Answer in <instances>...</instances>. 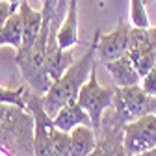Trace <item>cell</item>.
<instances>
[{"label":"cell","mask_w":156,"mask_h":156,"mask_svg":"<svg viewBox=\"0 0 156 156\" xmlns=\"http://www.w3.org/2000/svg\"><path fill=\"white\" fill-rule=\"evenodd\" d=\"M132 24L119 23L115 30L110 34H102L101 28H97V60L101 63H110L117 58H121L128 50V37H130Z\"/></svg>","instance_id":"7"},{"label":"cell","mask_w":156,"mask_h":156,"mask_svg":"<svg viewBox=\"0 0 156 156\" xmlns=\"http://www.w3.org/2000/svg\"><path fill=\"white\" fill-rule=\"evenodd\" d=\"M19 9V2H11V0H0V30L4 28L8 19Z\"/></svg>","instance_id":"17"},{"label":"cell","mask_w":156,"mask_h":156,"mask_svg":"<svg viewBox=\"0 0 156 156\" xmlns=\"http://www.w3.org/2000/svg\"><path fill=\"white\" fill-rule=\"evenodd\" d=\"M115 91L117 87H102L97 80V67L91 71V76L87 78V82L82 86L80 93H78V104H80L91 119V125L95 132H101L102 117L106 110H110L115 102Z\"/></svg>","instance_id":"4"},{"label":"cell","mask_w":156,"mask_h":156,"mask_svg":"<svg viewBox=\"0 0 156 156\" xmlns=\"http://www.w3.org/2000/svg\"><path fill=\"white\" fill-rule=\"evenodd\" d=\"M58 45L71 50L78 45V0H67L65 15L58 28Z\"/></svg>","instance_id":"11"},{"label":"cell","mask_w":156,"mask_h":156,"mask_svg":"<svg viewBox=\"0 0 156 156\" xmlns=\"http://www.w3.org/2000/svg\"><path fill=\"white\" fill-rule=\"evenodd\" d=\"M99 141H97V132L93 126L80 125L73 128L71 132V156H89Z\"/></svg>","instance_id":"13"},{"label":"cell","mask_w":156,"mask_h":156,"mask_svg":"<svg viewBox=\"0 0 156 156\" xmlns=\"http://www.w3.org/2000/svg\"><path fill=\"white\" fill-rule=\"evenodd\" d=\"M11 2H19V0H11Z\"/></svg>","instance_id":"24"},{"label":"cell","mask_w":156,"mask_h":156,"mask_svg":"<svg viewBox=\"0 0 156 156\" xmlns=\"http://www.w3.org/2000/svg\"><path fill=\"white\" fill-rule=\"evenodd\" d=\"M156 147V113L128 121L123 128V151L126 156H141Z\"/></svg>","instance_id":"5"},{"label":"cell","mask_w":156,"mask_h":156,"mask_svg":"<svg viewBox=\"0 0 156 156\" xmlns=\"http://www.w3.org/2000/svg\"><path fill=\"white\" fill-rule=\"evenodd\" d=\"M141 156H156V147H154V149H151L149 152H145V154H141Z\"/></svg>","instance_id":"21"},{"label":"cell","mask_w":156,"mask_h":156,"mask_svg":"<svg viewBox=\"0 0 156 156\" xmlns=\"http://www.w3.org/2000/svg\"><path fill=\"white\" fill-rule=\"evenodd\" d=\"M43 13H45V24H43V30L39 34L37 41L32 45V48L15 54V62L19 69H21L24 82L28 84L30 91H34L35 95H45L50 89V86L54 84L45 67L47 43H48V34H50V17L45 9Z\"/></svg>","instance_id":"3"},{"label":"cell","mask_w":156,"mask_h":156,"mask_svg":"<svg viewBox=\"0 0 156 156\" xmlns=\"http://www.w3.org/2000/svg\"><path fill=\"white\" fill-rule=\"evenodd\" d=\"M106 0H101L104 4ZM130 24L138 28H149L151 26V17L147 13L145 0H130Z\"/></svg>","instance_id":"15"},{"label":"cell","mask_w":156,"mask_h":156,"mask_svg":"<svg viewBox=\"0 0 156 156\" xmlns=\"http://www.w3.org/2000/svg\"><path fill=\"white\" fill-rule=\"evenodd\" d=\"M141 87L151 95V97H156V63L149 69V73L141 78Z\"/></svg>","instance_id":"18"},{"label":"cell","mask_w":156,"mask_h":156,"mask_svg":"<svg viewBox=\"0 0 156 156\" xmlns=\"http://www.w3.org/2000/svg\"><path fill=\"white\" fill-rule=\"evenodd\" d=\"M115 102L123 108L130 121L147 113H156V97H151L141 84L132 87H117Z\"/></svg>","instance_id":"8"},{"label":"cell","mask_w":156,"mask_h":156,"mask_svg":"<svg viewBox=\"0 0 156 156\" xmlns=\"http://www.w3.org/2000/svg\"><path fill=\"white\" fill-rule=\"evenodd\" d=\"M41 2H45V0H41Z\"/></svg>","instance_id":"25"},{"label":"cell","mask_w":156,"mask_h":156,"mask_svg":"<svg viewBox=\"0 0 156 156\" xmlns=\"http://www.w3.org/2000/svg\"><path fill=\"white\" fill-rule=\"evenodd\" d=\"M97 67V34H93V39L89 43L87 52L69 65V69L54 80L50 89L43 95V106L50 117H54L65 104L74 102L78 99L82 86L91 76V71Z\"/></svg>","instance_id":"1"},{"label":"cell","mask_w":156,"mask_h":156,"mask_svg":"<svg viewBox=\"0 0 156 156\" xmlns=\"http://www.w3.org/2000/svg\"><path fill=\"white\" fill-rule=\"evenodd\" d=\"M89 156H112V152H110L104 145H101V143H99V145H97V149H95Z\"/></svg>","instance_id":"20"},{"label":"cell","mask_w":156,"mask_h":156,"mask_svg":"<svg viewBox=\"0 0 156 156\" xmlns=\"http://www.w3.org/2000/svg\"><path fill=\"white\" fill-rule=\"evenodd\" d=\"M9 104H4V102H0V134H2V130L6 128V123H8V119H9V115L11 113H8L9 112Z\"/></svg>","instance_id":"19"},{"label":"cell","mask_w":156,"mask_h":156,"mask_svg":"<svg viewBox=\"0 0 156 156\" xmlns=\"http://www.w3.org/2000/svg\"><path fill=\"white\" fill-rule=\"evenodd\" d=\"M52 121H54V125H56L58 128L63 130V132H73V128L80 126V125L93 126L89 115H87V112H86L80 104H78V101L65 104L60 112L52 117Z\"/></svg>","instance_id":"12"},{"label":"cell","mask_w":156,"mask_h":156,"mask_svg":"<svg viewBox=\"0 0 156 156\" xmlns=\"http://www.w3.org/2000/svg\"><path fill=\"white\" fill-rule=\"evenodd\" d=\"M23 45V19L19 9L8 19L4 28L0 30V47H13L19 50Z\"/></svg>","instance_id":"14"},{"label":"cell","mask_w":156,"mask_h":156,"mask_svg":"<svg viewBox=\"0 0 156 156\" xmlns=\"http://www.w3.org/2000/svg\"><path fill=\"white\" fill-rule=\"evenodd\" d=\"M136 69L140 71L141 78L149 73V69L156 63V26L149 28H130L128 50Z\"/></svg>","instance_id":"6"},{"label":"cell","mask_w":156,"mask_h":156,"mask_svg":"<svg viewBox=\"0 0 156 156\" xmlns=\"http://www.w3.org/2000/svg\"><path fill=\"white\" fill-rule=\"evenodd\" d=\"M106 69L113 78L115 87H132V86L141 84V74L136 69L128 52H125L121 58H117V60L106 63Z\"/></svg>","instance_id":"10"},{"label":"cell","mask_w":156,"mask_h":156,"mask_svg":"<svg viewBox=\"0 0 156 156\" xmlns=\"http://www.w3.org/2000/svg\"><path fill=\"white\" fill-rule=\"evenodd\" d=\"M0 156H11V154H9V152L4 149V147H0Z\"/></svg>","instance_id":"22"},{"label":"cell","mask_w":156,"mask_h":156,"mask_svg":"<svg viewBox=\"0 0 156 156\" xmlns=\"http://www.w3.org/2000/svg\"><path fill=\"white\" fill-rule=\"evenodd\" d=\"M147 2H156V0H145V4H147Z\"/></svg>","instance_id":"23"},{"label":"cell","mask_w":156,"mask_h":156,"mask_svg":"<svg viewBox=\"0 0 156 156\" xmlns=\"http://www.w3.org/2000/svg\"><path fill=\"white\" fill-rule=\"evenodd\" d=\"M19 13H21V19H23V45L17 52H23L32 48V45L37 41L45 24V13L43 9L39 11L34 9L28 4V0H19Z\"/></svg>","instance_id":"9"},{"label":"cell","mask_w":156,"mask_h":156,"mask_svg":"<svg viewBox=\"0 0 156 156\" xmlns=\"http://www.w3.org/2000/svg\"><path fill=\"white\" fill-rule=\"evenodd\" d=\"M24 87H17V89H8L4 86H0V102L17 106L21 110H26V101H24Z\"/></svg>","instance_id":"16"},{"label":"cell","mask_w":156,"mask_h":156,"mask_svg":"<svg viewBox=\"0 0 156 156\" xmlns=\"http://www.w3.org/2000/svg\"><path fill=\"white\" fill-rule=\"evenodd\" d=\"M26 110L34 117V156H71V132L60 130L43 106V95H24Z\"/></svg>","instance_id":"2"}]
</instances>
